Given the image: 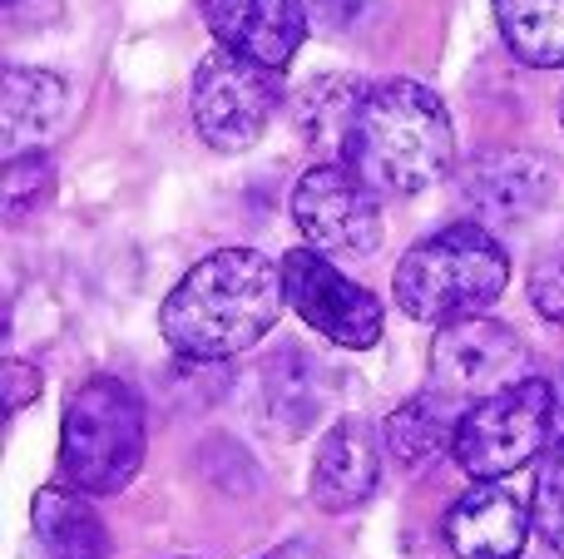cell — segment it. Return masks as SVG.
Returning <instances> with one entry per match:
<instances>
[{
  "label": "cell",
  "mask_w": 564,
  "mask_h": 559,
  "mask_svg": "<svg viewBox=\"0 0 564 559\" xmlns=\"http://www.w3.org/2000/svg\"><path fill=\"white\" fill-rule=\"evenodd\" d=\"M30 515H35V535L50 559H109V530L85 501V491L45 485Z\"/></svg>",
  "instance_id": "obj_16"
},
{
  "label": "cell",
  "mask_w": 564,
  "mask_h": 559,
  "mask_svg": "<svg viewBox=\"0 0 564 559\" xmlns=\"http://www.w3.org/2000/svg\"><path fill=\"white\" fill-rule=\"evenodd\" d=\"M65 114V79L50 69H6L0 85V129H6V154H25V144L40 149V139L55 129V119Z\"/></svg>",
  "instance_id": "obj_15"
},
{
  "label": "cell",
  "mask_w": 564,
  "mask_h": 559,
  "mask_svg": "<svg viewBox=\"0 0 564 559\" xmlns=\"http://www.w3.org/2000/svg\"><path fill=\"white\" fill-rule=\"evenodd\" d=\"M460 204L470 208V223H525L530 213L550 204L555 194V174L540 154L530 149H486L476 154L456 178Z\"/></svg>",
  "instance_id": "obj_10"
},
{
  "label": "cell",
  "mask_w": 564,
  "mask_h": 559,
  "mask_svg": "<svg viewBox=\"0 0 564 559\" xmlns=\"http://www.w3.org/2000/svg\"><path fill=\"white\" fill-rule=\"evenodd\" d=\"M530 525L535 520L516 491H506L500 481H480L451 505L446 545L456 559H520Z\"/></svg>",
  "instance_id": "obj_12"
},
{
  "label": "cell",
  "mask_w": 564,
  "mask_h": 559,
  "mask_svg": "<svg viewBox=\"0 0 564 559\" xmlns=\"http://www.w3.org/2000/svg\"><path fill=\"white\" fill-rule=\"evenodd\" d=\"M550 436H555V386L540 382V376H525L520 386H506V392L486 396L480 406H470L460 416L451 456L480 485L516 475L520 465L545 456Z\"/></svg>",
  "instance_id": "obj_5"
},
{
  "label": "cell",
  "mask_w": 564,
  "mask_h": 559,
  "mask_svg": "<svg viewBox=\"0 0 564 559\" xmlns=\"http://www.w3.org/2000/svg\"><path fill=\"white\" fill-rule=\"evenodd\" d=\"M341 164H351L377 194H421L441 184L456 164L451 114L416 79H387L367 95L347 134Z\"/></svg>",
  "instance_id": "obj_2"
},
{
  "label": "cell",
  "mask_w": 564,
  "mask_h": 559,
  "mask_svg": "<svg viewBox=\"0 0 564 559\" xmlns=\"http://www.w3.org/2000/svg\"><path fill=\"white\" fill-rule=\"evenodd\" d=\"M258 559H327L317 550V545H307V540H288V545H273L268 555H258Z\"/></svg>",
  "instance_id": "obj_23"
},
{
  "label": "cell",
  "mask_w": 564,
  "mask_h": 559,
  "mask_svg": "<svg viewBox=\"0 0 564 559\" xmlns=\"http://www.w3.org/2000/svg\"><path fill=\"white\" fill-rule=\"evenodd\" d=\"M530 303H535V313L545 322L564 327V238L550 243L530 267Z\"/></svg>",
  "instance_id": "obj_21"
},
{
  "label": "cell",
  "mask_w": 564,
  "mask_h": 559,
  "mask_svg": "<svg viewBox=\"0 0 564 559\" xmlns=\"http://www.w3.org/2000/svg\"><path fill=\"white\" fill-rule=\"evenodd\" d=\"M282 287H288L292 313L327 342L351 347V352H367L381 342V303L361 283L341 277L327 253L317 248L282 253Z\"/></svg>",
  "instance_id": "obj_9"
},
{
  "label": "cell",
  "mask_w": 564,
  "mask_h": 559,
  "mask_svg": "<svg viewBox=\"0 0 564 559\" xmlns=\"http://www.w3.org/2000/svg\"><path fill=\"white\" fill-rule=\"evenodd\" d=\"M525 362L530 357L516 327L490 322V317L451 322L431 342V392L441 402H451L456 412H470L486 396L525 382Z\"/></svg>",
  "instance_id": "obj_8"
},
{
  "label": "cell",
  "mask_w": 564,
  "mask_h": 559,
  "mask_svg": "<svg viewBox=\"0 0 564 559\" xmlns=\"http://www.w3.org/2000/svg\"><path fill=\"white\" fill-rule=\"evenodd\" d=\"M555 441H564V372L555 376Z\"/></svg>",
  "instance_id": "obj_24"
},
{
  "label": "cell",
  "mask_w": 564,
  "mask_h": 559,
  "mask_svg": "<svg viewBox=\"0 0 564 559\" xmlns=\"http://www.w3.org/2000/svg\"><path fill=\"white\" fill-rule=\"evenodd\" d=\"M381 475V446L367 421H337L317 441V461H312V501L327 515H347L377 491Z\"/></svg>",
  "instance_id": "obj_13"
},
{
  "label": "cell",
  "mask_w": 564,
  "mask_h": 559,
  "mask_svg": "<svg viewBox=\"0 0 564 559\" xmlns=\"http://www.w3.org/2000/svg\"><path fill=\"white\" fill-rule=\"evenodd\" d=\"M55 194V164L40 149L6 158V178H0V198H6V218H25L35 213L45 198Z\"/></svg>",
  "instance_id": "obj_20"
},
{
  "label": "cell",
  "mask_w": 564,
  "mask_h": 559,
  "mask_svg": "<svg viewBox=\"0 0 564 559\" xmlns=\"http://www.w3.org/2000/svg\"><path fill=\"white\" fill-rule=\"evenodd\" d=\"M506 50L530 69L564 65V0H490Z\"/></svg>",
  "instance_id": "obj_17"
},
{
  "label": "cell",
  "mask_w": 564,
  "mask_h": 559,
  "mask_svg": "<svg viewBox=\"0 0 564 559\" xmlns=\"http://www.w3.org/2000/svg\"><path fill=\"white\" fill-rule=\"evenodd\" d=\"M194 129L218 154H243L268 134L282 109V69L214 45L194 69Z\"/></svg>",
  "instance_id": "obj_6"
},
{
  "label": "cell",
  "mask_w": 564,
  "mask_h": 559,
  "mask_svg": "<svg viewBox=\"0 0 564 559\" xmlns=\"http://www.w3.org/2000/svg\"><path fill=\"white\" fill-rule=\"evenodd\" d=\"M367 95L371 89L361 85V79H351V75H322V79H312L307 89H302V99H297V129L312 139V144H337V154L347 149V134H351V124H357V114H361V105H367Z\"/></svg>",
  "instance_id": "obj_18"
},
{
  "label": "cell",
  "mask_w": 564,
  "mask_h": 559,
  "mask_svg": "<svg viewBox=\"0 0 564 559\" xmlns=\"http://www.w3.org/2000/svg\"><path fill=\"white\" fill-rule=\"evenodd\" d=\"M560 119H564V99H560Z\"/></svg>",
  "instance_id": "obj_25"
},
{
  "label": "cell",
  "mask_w": 564,
  "mask_h": 559,
  "mask_svg": "<svg viewBox=\"0 0 564 559\" xmlns=\"http://www.w3.org/2000/svg\"><path fill=\"white\" fill-rule=\"evenodd\" d=\"M288 307L282 263L258 248H218L159 307V332L184 362H228L258 347Z\"/></svg>",
  "instance_id": "obj_1"
},
{
  "label": "cell",
  "mask_w": 564,
  "mask_h": 559,
  "mask_svg": "<svg viewBox=\"0 0 564 559\" xmlns=\"http://www.w3.org/2000/svg\"><path fill=\"white\" fill-rule=\"evenodd\" d=\"M530 520L540 540L564 555V441H555L535 465V495H530Z\"/></svg>",
  "instance_id": "obj_19"
},
{
  "label": "cell",
  "mask_w": 564,
  "mask_h": 559,
  "mask_svg": "<svg viewBox=\"0 0 564 559\" xmlns=\"http://www.w3.org/2000/svg\"><path fill=\"white\" fill-rule=\"evenodd\" d=\"M510 283V257L500 238L480 223H451L421 238L397 263L391 293L411 322L451 327L480 317Z\"/></svg>",
  "instance_id": "obj_3"
},
{
  "label": "cell",
  "mask_w": 564,
  "mask_h": 559,
  "mask_svg": "<svg viewBox=\"0 0 564 559\" xmlns=\"http://www.w3.org/2000/svg\"><path fill=\"white\" fill-rule=\"evenodd\" d=\"M40 396V372L30 362H6V402L10 412H25Z\"/></svg>",
  "instance_id": "obj_22"
},
{
  "label": "cell",
  "mask_w": 564,
  "mask_h": 559,
  "mask_svg": "<svg viewBox=\"0 0 564 559\" xmlns=\"http://www.w3.org/2000/svg\"><path fill=\"white\" fill-rule=\"evenodd\" d=\"M292 218H297L307 248L327 257H367L381 248V194L341 158H322L297 178Z\"/></svg>",
  "instance_id": "obj_7"
},
{
  "label": "cell",
  "mask_w": 564,
  "mask_h": 559,
  "mask_svg": "<svg viewBox=\"0 0 564 559\" xmlns=\"http://www.w3.org/2000/svg\"><path fill=\"white\" fill-rule=\"evenodd\" d=\"M144 402L119 376H89L69 392L59 421V471L85 495H119L144 465Z\"/></svg>",
  "instance_id": "obj_4"
},
{
  "label": "cell",
  "mask_w": 564,
  "mask_h": 559,
  "mask_svg": "<svg viewBox=\"0 0 564 559\" xmlns=\"http://www.w3.org/2000/svg\"><path fill=\"white\" fill-rule=\"evenodd\" d=\"M460 416L451 402H441L436 392H421L411 402H401L397 412L387 416L381 436H387V456L401 465V471H426L431 461H441L446 451H456V431Z\"/></svg>",
  "instance_id": "obj_14"
},
{
  "label": "cell",
  "mask_w": 564,
  "mask_h": 559,
  "mask_svg": "<svg viewBox=\"0 0 564 559\" xmlns=\"http://www.w3.org/2000/svg\"><path fill=\"white\" fill-rule=\"evenodd\" d=\"M198 10L218 45L268 69H282L307 40L302 0H198Z\"/></svg>",
  "instance_id": "obj_11"
}]
</instances>
